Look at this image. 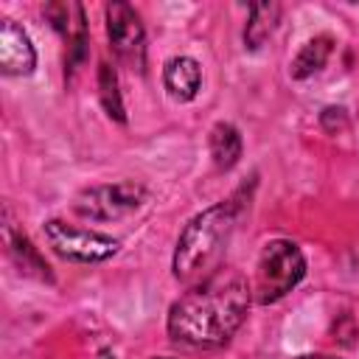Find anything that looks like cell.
<instances>
[{"label":"cell","mask_w":359,"mask_h":359,"mask_svg":"<svg viewBox=\"0 0 359 359\" xmlns=\"http://www.w3.org/2000/svg\"><path fill=\"white\" fill-rule=\"evenodd\" d=\"M252 289L236 269H216L168 309V337L196 351L224 348L247 320Z\"/></svg>","instance_id":"6da1fadb"},{"label":"cell","mask_w":359,"mask_h":359,"mask_svg":"<svg viewBox=\"0 0 359 359\" xmlns=\"http://www.w3.org/2000/svg\"><path fill=\"white\" fill-rule=\"evenodd\" d=\"M241 191L224 202H216L210 208H205L202 213H196L180 233L177 238V250H174V278L182 283H199L208 275H213L219 266V258L236 230L238 213H241V202H238Z\"/></svg>","instance_id":"7a4b0ae2"},{"label":"cell","mask_w":359,"mask_h":359,"mask_svg":"<svg viewBox=\"0 0 359 359\" xmlns=\"http://www.w3.org/2000/svg\"><path fill=\"white\" fill-rule=\"evenodd\" d=\"M306 275V258L300 247L289 238H272L264 244L258 264H255V280H252V300L266 306L289 294Z\"/></svg>","instance_id":"3957f363"},{"label":"cell","mask_w":359,"mask_h":359,"mask_svg":"<svg viewBox=\"0 0 359 359\" xmlns=\"http://www.w3.org/2000/svg\"><path fill=\"white\" fill-rule=\"evenodd\" d=\"M146 196H149V191L135 180H123V182H112V185H93V188H84L73 199V210L81 219L115 222V219L135 213L146 202Z\"/></svg>","instance_id":"277c9868"},{"label":"cell","mask_w":359,"mask_h":359,"mask_svg":"<svg viewBox=\"0 0 359 359\" xmlns=\"http://www.w3.org/2000/svg\"><path fill=\"white\" fill-rule=\"evenodd\" d=\"M45 238L56 255H62L67 261H79V264H98V261L112 258L121 250L118 238L98 233V230L65 224L59 219L45 222Z\"/></svg>","instance_id":"5b68a950"},{"label":"cell","mask_w":359,"mask_h":359,"mask_svg":"<svg viewBox=\"0 0 359 359\" xmlns=\"http://www.w3.org/2000/svg\"><path fill=\"white\" fill-rule=\"evenodd\" d=\"M104 14H107V36H109L112 53L121 62L143 70V62H146V31H143V22H140L137 11L129 3L112 0V3H107Z\"/></svg>","instance_id":"8992f818"},{"label":"cell","mask_w":359,"mask_h":359,"mask_svg":"<svg viewBox=\"0 0 359 359\" xmlns=\"http://www.w3.org/2000/svg\"><path fill=\"white\" fill-rule=\"evenodd\" d=\"M45 17L62 34V39L67 42V67L76 70V65L87 53V20H84V8L79 3H50V6H45Z\"/></svg>","instance_id":"52a82bcc"},{"label":"cell","mask_w":359,"mask_h":359,"mask_svg":"<svg viewBox=\"0 0 359 359\" xmlns=\"http://www.w3.org/2000/svg\"><path fill=\"white\" fill-rule=\"evenodd\" d=\"M36 67V50L28 34L8 17L0 20V70L6 76H28Z\"/></svg>","instance_id":"ba28073f"},{"label":"cell","mask_w":359,"mask_h":359,"mask_svg":"<svg viewBox=\"0 0 359 359\" xmlns=\"http://www.w3.org/2000/svg\"><path fill=\"white\" fill-rule=\"evenodd\" d=\"M3 241H6V252L11 255V261L20 266V272L25 275H34L39 280H53L50 275V266L45 264V258L36 252V247L31 244V238L14 227V222H6L3 224Z\"/></svg>","instance_id":"9c48e42d"},{"label":"cell","mask_w":359,"mask_h":359,"mask_svg":"<svg viewBox=\"0 0 359 359\" xmlns=\"http://www.w3.org/2000/svg\"><path fill=\"white\" fill-rule=\"evenodd\" d=\"M163 84L171 98L177 101H194L202 87V67L191 56H174L163 67Z\"/></svg>","instance_id":"30bf717a"},{"label":"cell","mask_w":359,"mask_h":359,"mask_svg":"<svg viewBox=\"0 0 359 359\" xmlns=\"http://www.w3.org/2000/svg\"><path fill=\"white\" fill-rule=\"evenodd\" d=\"M208 149H210L213 165L219 171H230L238 163V157H241V135H238V129L233 123H227V121H219L210 129Z\"/></svg>","instance_id":"8fae6325"},{"label":"cell","mask_w":359,"mask_h":359,"mask_svg":"<svg viewBox=\"0 0 359 359\" xmlns=\"http://www.w3.org/2000/svg\"><path fill=\"white\" fill-rule=\"evenodd\" d=\"M331 50H334V39L328 34H317V36L306 39L303 48L297 50V56L292 59V67H289L292 79H309L311 73L323 70L328 56H331Z\"/></svg>","instance_id":"7c38bea8"},{"label":"cell","mask_w":359,"mask_h":359,"mask_svg":"<svg viewBox=\"0 0 359 359\" xmlns=\"http://www.w3.org/2000/svg\"><path fill=\"white\" fill-rule=\"evenodd\" d=\"M278 17H280V6L278 3H252L247 25H244V45L250 50H258L269 39V34L275 31Z\"/></svg>","instance_id":"4fadbf2b"},{"label":"cell","mask_w":359,"mask_h":359,"mask_svg":"<svg viewBox=\"0 0 359 359\" xmlns=\"http://www.w3.org/2000/svg\"><path fill=\"white\" fill-rule=\"evenodd\" d=\"M98 98H101V107L107 109V115L112 121H118V123L126 121L123 98H121V90H118V73L107 62L98 65Z\"/></svg>","instance_id":"5bb4252c"},{"label":"cell","mask_w":359,"mask_h":359,"mask_svg":"<svg viewBox=\"0 0 359 359\" xmlns=\"http://www.w3.org/2000/svg\"><path fill=\"white\" fill-rule=\"evenodd\" d=\"M320 123H323L325 132H339V129L348 126V115H345L342 107H325L320 112Z\"/></svg>","instance_id":"9a60e30c"},{"label":"cell","mask_w":359,"mask_h":359,"mask_svg":"<svg viewBox=\"0 0 359 359\" xmlns=\"http://www.w3.org/2000/svg\"><path fill=\"white\" fill-rule=\"evenodd\" d=\"M95 359H115V353H112V351H101Z\"/></svg>","instance_id":"2e32d148"},{"label":"cell","mask_w":359,"mask_h":359,"mask_svg":"<svg viewBox=\"0 0 359 359\" xmlns=\"http://www.w3.org/2000/svg\"><path fill=\"white\" fill-rule=\"evenodd\" d=\"M297 359H309V356H297Z\"/></svg>","instance_id":"e0dca14e"},{"label":"cell","mask_w":359,"mask_h":359,"mask_svg":"<svg viewBox=\"0 0 359 359\" xmlns=\"http://www.w3.org/2000/svg\"><path fill=\"white\" fill-rule=\"evenodd\" d=\"M157 359H165V356H157Z\"/></svg>","instance_id":"ac0fdd59"}]
</instances>
